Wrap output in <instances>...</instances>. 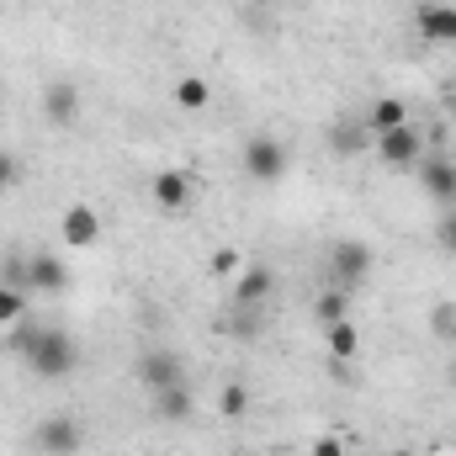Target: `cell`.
I'll list each match as a JSON object with an SVG mask.
<instances>
[{
	"label": "cell",
	"instance_id": "18",
	"mask_svg": "<svg viewBox=\"0 0 456 456\" xmlns=\"http://www.w3.org/2000/svg\"><path fill=\"white\" fill-rule=\"evenodd\" d=\"M213 102V91H208V80L202 75H186V80H175V107H186V112H202Z\"/></svg>",
	"mask_w": 456,
	"mask_h": 456
},
{
	"label": "cell",
	"instance_id": "24",
	"mask_svg": "<svg viewBox=\"0 0 456 456\" xmlns=\"http://www.w3.org/2000/svg\"><path fill=\"white\" fill-rule=\"evenodd\" d=\"M32 345H37V324H27V319H16V324H11V350H16V355L27 361V350H32Z\"/></svg>",
	"mask_w": 456,
	"mask_h": 456
},
{
	"label": "cell",
	"instance_id": "31",
	"mask_svg": "<svg viewBox=\"0 0 456 456\" xmlns=\"http://www.w3.org/2000/svg\"><path fill=\"white\" fill-rule=\"evenodd\" d=\"M452 107H456V86H452Z\"/></svg>",
	"mask_w": 456,
	"mask_h": 456
},
{
	"label": "cell",
	"instance_id": "13",
	"mask_svg": "<svg viewBox=\"0 0 456 456\" xmlns=\"http://www.w3.org/2000/svg\"><path fill=\"white\" fill-rule=\"evenodd\" d=\"M425 191L436 202H456V165L452 159H430L425 165Z\"/></svg>",
	"mask_w": 456,
	"mask_h": 456
},
{
	"label": "cell",
	"instance_id": "30",
	"mask_svg": "<svg viewBox=\"0 0 456 456\" xmlns=\"http://www.w3.org/2000/svg\"><path fill=\"white\" fill-rule=\"evenodd\" d=\"M452 387H456V361H452Z\"/></svg>",
	"mask_w": 456,
	"mask_h": 456
},
{
	"label": "cell",
	"instance_id": "1",
	"mask_svg": "<svg viewBox=\"0 0 456 456\" xmlns=\"http://www.w3.org/2000/svg\"><path fill=\"white\" fill-rule=\"evenodd\" d=\"M75 361H80V350H75V340H69V335H64L59 324L37 330V345L27 350V366H32L37 377H48V382L69 377V371H75Z\"/></svg>",
	"mask_w": 456,
	"mask_h": 456
},
{
	"label": "cell",
	"instance_id": "8",
	"mask_svg": "<svg viewBox=\"0 0 456 456\" xmlns=\"http://www.w3.org/2000/svg\"><path fill=\"white\" fill-rule=\"evenodd\" d=\"M414 27H419L425 43H456V5H446V0H425V5L414 11Z\"/></svg>",
	"mask_w": 456,
	"mask_h": 456
},
{
	"label": "cell",
	"instance_id": "19",
	"mask_svg": "<svg viewBox=\"0 0 456 456\" xmlns=\"http://www.w3.org/2000/svg\"><path fill=\"white\" fill-rule=\"evenodd\" d=\"M260 319H265L260 308H233L218 330H224V335H233V340H255V335H260Z\"/></svg>",
	"mask_w": 456,
	"mask_h": 456
},
{
	"label": "cell",
	"instance_id": "5",
	"mask_svg": "<svg viewBox=\"0 0 456 456\" xmlns=\"http://www.w3.org/2000/svg\"><path fill=\"white\" fill-rule=\"evenodd\" d=\"M371 149H377V159H382V165H393V170H409V165L419 159L425 138H419V133L403 122V127H387V133H377V143H371Z\"/></svg>",
	"mask_w": 456,
	"mask_h": 456
},
{
	"label": "cell",
	"instance_id": "3",
	"mask_svg": "<svg viewBox=\"0 0 456 456\" xmlns=\"http://www.w3.org/2000/svg\"><path fill=\"white\" fill-rule=\"evenodd\" d=\"M330 276L340 287H361L371 276V244L366 239H335L330 244Z\"/></svg>",
	"mask_w": 456,
	"mask_h": 456
},
{
	"label": "cell",
	"instance_id": "12",
	"mask_svg": "<svg viewBox=\"0 0 456 456\" xmlns=\"http://www.w3.org/2000/svg\"><path fill=\"white\" fill-rule=\"evenodd\" d=\"M27 271H32V292H64V287H69V271H64L53 255H32Z\"/></svg>",
	"mask_w": 456,
	"mask_h": 456
},
{
	"label": "cell",
	"instance_id": "32",
	"mask_svg": "<svg viewBox=\"0 0 456 456\" xmlns=\"http://www.w3.org/2000/svg\"><path fill=\"white\" fill-rule=\"evenodd\" d=\"M452 345H456V330H452Z\"/></svg>",
	"mask_w": 456,
	"mask_h": 456
},
{
	"label": "cell",
	"instance_id": "6",
	"mask_svg": "<svg viewBox=\"0 0 456 456\" xmlns=\"http://www.w3.org/2000/svg\"><path fill=\"white\" fill-rule=\"evenodd\" d=\"M59 239H64L69 249H91V244L102 239V213H96L91 202L64 208V213H59Z\"/></svg>",
	"mask_w": 456,
	"mask_h": 456
},
{
	"label": "cell",
	"instance_id": "4",
	"mask_svg": "<svg viewBox=\"0 0 456 456\" xmlns=\"http://www.w3.org/2000/svg\"><path fill=\"white\" fill-rule=\"evenodd\" d=\"M80 425L69 419V414H48V419H37V430H32V446L43 456H75L80 452Z\"/></svg>",
	"mask_w": 456,
	"mask_h": 456
},
{
	"label": "cell",
	"instance_id": "25",
	"mask_svg": "<svg viewBox=\"0 0 456 456\" xmlns=\"http://www.w3.org/2000/svg\"><path fill=\"white\" fill-rule=\"evenodd\" d=\"M244 271V260H239V249H213V276H239Z\"/></svg>",
	"mask_w": 456,
	"mask_h": 456
},
{
	"label": "cell",
	"instance_id": "10",
	"mask_svg": "<svg viewBox=\"0 0 456 456\" xmlns=\"http://www.w3.org/2000/svg\"><path fill=\"white\" fill-rule=\"evenodd\" d=\"M149 197H154L165 213H181V208H191V175H186V170H159V175L149 181Z\"/></svg>",
	"mask_w": 456,
	"mask_h": 456
},
{
	"label": "cell",
	"instance_id": "7",
	"mask_svg": "<svg viewBox=\"0 0 456 456\" xmlns=\"http://www.w3.org/2000/svg\"><path fill=\"white\" fill-rule=\"evenodd\" d=\"M276 292V271L271 265H244L233 276V308H265Z\"/></svg>",
	"mask_w": 456,
	"mask_h": 456
},
{
	"label": "cell",
	"instance_id": "14",
	"mask_svg": "<svg viewBox=\"0 0 456 456\" xmlns=\"http://www.w3.org/2000/svg\"><path fill=\"white\" fill-rule=\"evenodd\" d=\"M154 414H159V419H191V387L175 382V387L154 393Z\"/></svg>",
	"mask_w": 456,
	"mask_h": 456
},
{
	"label": "cell",
	"instance_id": "29",
	"mask_svg": "<svg viewBox=\"0 0 456 456\" xmlns=\"http://www.w3.org/2000/svg\"><path fill=\"white\" fill-rule=\"evenodd\" d=\"M314 456H345V441L340 436H319L314 441Z\"/></svg>",
	"mask_w": 456,
	"mask_h": 456
},
{
	"label": "cell",
	"instance_id": "9",
	"mask_svg": "<svg viewBox=\"0 0 456 456\" xmlns=\"http://www.w3.org/2000/svg\"><path fill=\"white\" fill-rule=\"evenodd\" d=\"M138 382H143L149 393H165V387L181 382V361H175L170 350H143V355H138Z\"/></svg>",
	"mask_w": 456,
	"mask_h": 456
},
{
	"label": "cell",
	"instance_id": "17",
	"mask_svg": "<svg viewBox=\"0 0 456 456\" xmlns=\"http://www.w3.org/2000/svg\"><path fill=\"white\" fill-rule=\"evenodd\" d=\"M403 122H409V102L377 96V107H371V133H387V127H403Z\"/></svg>",
	"mask_w": 456,
	"mask_h": 456
},
{
	"label": "cell",
	"instance_id": "15",
	"mask_svg": "<svg viewBox=\"0 0 456 456\" xmlns=\"http://www.w3.org/2000/svg\"><path fill=\"white\" fill-rule=\"evenodd\" d=\"M350 319V297H345V287H335V292H319L314 297V324H345Z\"/></svg>",
	"mask_w": 456,
	"mask_h": 456
},
{
	"label": "cell",
	"instance_id": "26",
	"mask_svg": "<svg viewBox=\"0 0 456 456\" xmlns=\"http://www.w3.org/2000/svg\"><path fill=\"white\" fill-rule=\"evenodd\" d=\"M16 181H21V159H16V154H5V149H0V197H5V191H11V186H16Z\"/></svg>",
	"mask_w": 456,
	"mask_h": 456
},
{
	"label": "cell",
	"instance_id": "16",
	"mask_svg": "<svg viewBox=\"0 0 456 456\" xmlns=\"http://www.w3.org/2000/svg\"><path fill=\"white\" fill-rule=\"evenodd\" d=\"M324 335H330V355H335L340 366H345V361H355V355H361V330H355L350 319H345V324H330Z\"/></svg>",
	"mask_w": 456,
	"mask_h": 456
},
{
	"label": "cell",
	"instance_id": "11",
	"mask_svg": "<svg viewBox=\"0 0 456 456\" xmlns=\"http://www.w3.org/2000/svg\"><path fill=\"white\" fill-rule=\"evenodd\" d=\"M43 117H48L53 127H69V122L80 117V91H75V80H53V86L43 91Z\"/></svg>",
	"mask_w": 456,
	"mask_h": 456
},
{
	"label": "cell",
	"instance_id": "23",
	"mask_svg": "<svg viewBox=\"0 0 456 456\" xmlns=\"http://www.w3.org/2000/svg\"><path fill=\"white\" fill-rule=\"evenodd\" d=\"M16 319H27V292L0 287V324H16Z\"/></svg>",
	"mask_w": 456,
	"mask_h": 456
},
{
	"label": "cell",
	"instance_id": "22",
	"mask_svg": "<svg viewBox=\"0 0 456 456\" xmlns=\"http://www.w3.org/2000/svg\"><path fill=\"white\" fill-rule=\"evenodd\" d=\"M0 287L32 292V271H27V260H0Z\"/></svg>",
	"mask_w": 456,
	"mask_h": 456
},
{
	"label": "cell",
	"instance_id": "2",
	"mask_svg": "<svg viewBox=\"0 0 456 456\" xmlns=\"http://www.w3.org/2000/svg\"><path fill=\"white\" fill-rule=\"evenodd\" d=\"M244 175H249L255 186H276V181L287 175V143H281L276 133L244 138Z\"/></svg>",
	"mask_w": 456,
	"mask_h": 456
},
{
	"label": "cell",
	"instance_id": "27",
	"mask_svg": "<svg viewBox=\"0 0 456 456\" xmlns=\"http://www.w3.org/2000/svg\"><path fill=\"white\" fill-rule=\"evenodd\" d=\"M430 330H436L441 340H452V330H456V308H452V303H441V308H436V319H430Z\"/></svg>",
	"mask_w": 456,
	"mask_h": 456
},
{
	"label": "cell",
	"instance_id": "20",
	"mask_svg": "<svg viewBox=\"0 0 456 456\" xmlns=\"http://www.w3.org/2000/svg\"><path fill=\"white\" fill-rule=\"evenodd\" d=\"M244 409H249V387H244V382H224V393H218V414H224V419H239Z\"/></svg>",
	"mask_w": 456,
	"mask_h": 456
},
{
	"label": "cell",
	"instance_id": "28",
	"mask_svg": "<svg viewBox=\"0 0 456 456\" xmlns=\"http://www.w3.org/2000/svg\"><path fill=\"white\" fill-rule=\"evenodd\" d=\"M436 239H441V249H446V255H456V213H446V218H441Z\"/></svg>",
	"mask_w": 456,
	"mask_h": 456
},
{
	"label": "cell",
	"instance_id": "21",
	"mask_svg": "<svg viewBox=\"0 0 456 456\" xmlns=\"http://www.w3.org/2000/svg\"><path fill=\"white\" fill-rule=\"evenodd\" d=\"M330 149H335V154H361V149H371V143H366V133H361V127L340 122V127L330 133Z\"/></svg>",
	"mask_w": 456,
	"mask_h": 456
}]
</instances>
